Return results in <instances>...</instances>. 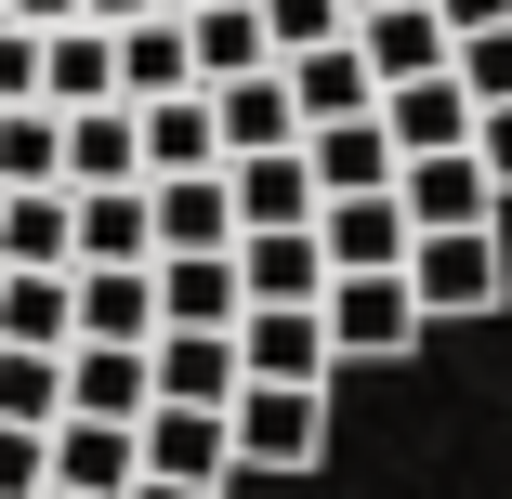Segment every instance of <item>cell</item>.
Instances as JSON below:
<instances>
[{
  "instance_id": "cell-31",
  "label": "cell",
  "mask_w": 512,
  "mask_h": 499,
  "mask_svg": "<svg viewBox=\"0 0 512 499\" xmlns=\"http://www.w3.org/2000/svg\"><path fill=\"white\" fill-rule=\"evenodd\" d=\"M0 184H53V106H0Z\"/></svg>"
},
{
  "instance_id": "cell-26",
  "label": "cell",
  "mask_w": 512,
  "mask_h": 499,
  "mask_svg": "<svg viewBox=\"0 0 512 499\" xmlns=\"http://www.w3.org/2000/svg\"><path fill=\"white\" fill-rule=\"evenodd\" d=\"M184 66H197V79L276 66V53H263V14H250V0H197V14H184Z\"/></svg>"
},
{
  "instance_id": "cell-10",
  "label": "cell",
  "mask_w": 512,
  "mask_h": 499,
  "mask_svg": "<svg viewBox=\"0 0 512 499\" xmlns=\"http://www.w3.org/2000/svg\"><path fill=\"white\" fill-rule=\"evenodd\" d=\"M276 79H289V119H302V132H316V119H355V106H381V79H368L355 27H342V40H316V53H276Z\"/></svg>"
},
{
  "instance_id": "cell-22",
  "label": "cell",
  "mask_w": 512,
  "mask_h": 499,
  "mask_svg": "<svg viewBox=\"0 0 512 499\" xmlns=\"http://www.w3.org/2000/svg\"><path fill=\"white\" fill-rule=\"evenodd\" d=\"M211 92V132H224V158H250V145H289L302 119H289V79L276 66H237V79H197Z\"/></svg>"
},
{
  "instance_id": "cell-8",
  "label": "cell",
  "mask_w": 512,
  "mask_h": 499,
  "mask_svg": "<svg viewBox=\"0 0 512 499\" xmlns=\"http://www.w3.org/2000/svg\"><path fill=\"white\" fill-rule=\"evenodd\" d=\"M145 329H158L145 263H66V342H145Z\"/></svg>"
},
{
  "instance_id": "cell-38",
  "label": "cell",
  "mask_w": 512,
  "mask_h": 499,
  "mask_svg": "<svg viewBox=\"0 0 512 499\" xmlns=\"http://www.w3.org/2000/svg\"><path fill=\"white\" fill-rule=\"evenodd\" d=\"M79 14H92V27H132V14H158V0H79Z\"/></svg>"
},
{
  "instance_id": "cell-30",
  "label": "cell",
  "mask_w": 512,
  "mask_h": 499,
  "mask_svg": "<svg viewBox=\"0 0 512 499\" xmlns=\"http://www.w3.org/2000/svg\"><path fill=\"white\" fill-rule=\"evenodd\" d=\"M250 14H263V53H316V40H342V27H355L342 0H250Z\"/></svg>"
},
{
  "instance_id": "cell-41",
  "label": "cell",
  "mask_w": 512,
  "mask_h": 499,
  "mask_svg": "<svg viewBox=\"0 0 512 499\" xmlns=\"http://www.w3.org/2000/svg\"><path fill=\"white\" fill-rule=\"evenodd\" d=\"M40 499H79V486H40Z\"/></svg>"
},
{
  "instance_id": "cell-18",
  "label": "cell",
  "mask_w": 512,
  "mask_h": 499,
  "mask_svg": "<svg viewBox=\"0 0 512 499\" xmlns=\"http://www.w3.org/2000/svg\"><path fill=\"white\" fill-rule=\"evenodd\" d=\"M132 158H145V171H211V158H224L211 92H197V79H184V92H145V106H132Z\"/></svg>"
},
{
  "instance_id": "cell-36",
  "label": "cell",
  "mask_w": 512,
  "mask_h": 499,
  "mask_svg": "<svg viewBox=\"0 0 512 499\" xmlns=\"http://www.w3.org/2000/svg\"><path fill=\"white\" fill-rule=\"evenodd\" d=\"M119 499H224V486H171V473H132Z\"/></svg>"
},
{
  "instance_id": "cell-1",
  "label": "cell",
  "mask_w": 512,
  "mask_h": 499,
  "mask_svg": "<svg viewBox=\"0 0 512 499\" xmlns=\"http://www.w3.org/2000/svg\"><path fill=\"white\" fill-rule=\"evenodd\" d=\"M224 447H237V473H316L329 460V381H237Z\"/></svg>"
},
{
  "instance_id": "cell-7",
  "label": "cell",
  "mask_w": 512,
  "mask_h": 499,
  "mask_svg": "<svg viewBox=\"0 0 512 499\" xmlns=\"http://www.w3.org/2000/svg\"><path fill=\"white\" fill-rule=\"evenodd\" d=\"M145 237H158V250H224V237H237L224 158H211V171H145ZM158 250H145V263H158Z\"/></svg>"
},
{
  "instance_id": "cell-40",
  "label": "cell",
  "mask_w": 512,
  "mask_h": 499,
  "mask_svg": "<svg viewBox=\"0 0 512 499\" xmlns=\"http://www.w3.org/2000/svg\"><path fill=\"white\" fill-rule=\"evenodd\" d=\"M158 14H197V0H158Z\"/></svg>"
},
{
  "instance_id": "cell-34",
  "label": "cell",
  "mask_w": 512,
  "mask_h": 499,
  "mask_svg": "<svg viewBox=\"0 0 512 499\" xmlns=\"http://www.w3.org/2000/svg\"><path fill=\"white\" fill-rule=\"evenodd\" d=\"M473 158H486V184L512 197V92H499V106H473Z\"/></svg>"
},
{
  "instance_id": "cell-19",
  "label": "cell",
  "mask_w": 512,
  "mask_h": 499,
  "mask_svg": "<svg viewBox=\"0 0 512 499\" xmlns=\"http://www.w3.org/2000/svg\"><path fill=\"white\" fill-rule=\"evenodd\" d=\"M145 381L171 394V408H224L237 394V342L224 329H145Z\"/></svg>"
},
{
  "instance_id": "cell-33",
  "label": "cell",
  "mask_w": 512,
  "mask_h": 499,
  "mask_svg": "<svg viewBox=\"0 0 512 499\" xmlns=\"http://www.w3.org/2000/svg\"><path fill=\"white\" fill-rule=\"evenodd\" d=\"M0 106H40V27L0 14Z\"/></svg>"
},
{
  "instance_id": "cell-21",
  "label": "cell",
  "mask_w": 512,
  "mask_h": 499,
  "mask_svg": "<svg viewBox=\"0 0 512 499\" xmlns=\"http://www.w3.org/2000/svg\"><path fill=\"white\" fill-rule=\"evenodd\" d=\"M355 53H368V79H434L447 66V14L434 0H381V14H355Z\"/></svg>"
},
{
  "instance_id": "cell-37",
  "label": "cell",
  "mask_w": 512,
  "mask_h": 499,
  "mask_svg": "<svg viewBox=\"0 0 512 499\" xmlns=\"http://www.w3.org/2000/svg\"><path fill=\"white\" fill-rule=\"evenodd\" d=\"M0 14H14V27H66L79 0H0Z\"/></svg>"
},
{
  "instance_id": "cell-35",
  "label": "cell",
  "mask_w": 512,
  "mask_h": 499,
  "mask_svg": "<svg viewBox=\"0 0 512 499\" xmlns=\"http://www.w3.org/2000/svg\"><path fill=\"white\" fill-rule=\"evenodd\" d=\"M434 14H447V40H460V27H499L512 0H434Z\"/></svg>"
},
{
  "instance_id": "cell-11",
  "label": "cell",
  "mask_w": 512,
  "mask_h": 499,
  "mask_svg": "<svg viewBox=\"0 0 512 499\" xmlns=\"http://www.w3.org/2000/svg\"><path fill=\"white\" fill-rule=\"evenodd\" d=\"M316 289H329L316 224H250L237 237V303H316Z\"/></svg>"
},
{
  "instance_id": "cell-2",
  "label": "cell",
  "mask_w": 512,
  "mask_h": 499,
  "mask_svg": "<svg viewBox=\"0 0 512 499\" xmlns=\"http://www.w3.org/2000/svg\"><path fill=\"white\" fill-rule=\"evenodd\" d=\"M407 303H421L434 329L447 316H499L512 303V250H499V224H434V237H407Z\"/></svg>"
},
{
  "instance_id": "cell-6",
  "label": "cell",
  "mask_w": 512,
  "mask_h": 499,
  "mask_svg": "<svg viewBox=\"0 0 512 499\" xmlns=\"http://www.w3.org/2000/svg\"><path fill=\"white\" fill-rule=\"evenodd\" d=\"M394 211L407 237H434V224H499V184L473 145H434V158H394Z\"/></svg>"
},
{
  "instance_id": "cell-13",
  "label": "cell",
  "mask_w": 512,
  "mask_h": 499,
  "mask_svg": "<svg viewBox=\"0 0 512 499\" xmlns=\"http://www.w3.org/2000/svg\"><path fill=\"white\" fill-rule=\"evenodd\" d=\"M224 197H237V237H250V224H316V171H302V132H289V145L224 158Z\"/></svg>"
},
{
  "instance_id": "cell-4",
  "label": "cell",
  "mask_w": 512,
  "mask_h": 499,
  "mask_svg": "<svg viewBox=\"0 0 512 499\" xmlns=\"http://www.w3.org/2000/svg\"><path fill=\"white\" fill-rule=\"evenodd\" d=\"M132 460H145V473H171V486H237L224 408H171V394H145V408H132Z\"/></svg>"
},
{
  "instance_id": "cell-12",
  "label": "cell",
  "mask_w": 512,
  "mask_h": 499,
  "mask_svg": "<svg viewBox=\"0 0 512 499\" xmlns=\"http://www.w3.org/2000/svg\"><path fill=\"white\" fill-rule=\"evenodd\" d=\"M158 329H237V237L224 250H158Z\"/></svg>"
},
{
  "instance_id": "cell-25",
  "label": "cell",
  "mask_w": 512,
  "mask_h": 499,
  "mask_svg": "<svg viewBox=\"0 0 512 499\" xmlns=\"http://www.w3.org/2000/svg\"><path fill=\"white\" fill-rule=\"evenodd\" d=\"M119 40V106H145V92H184L197 66H184V14H132V27H106Z\"/></svg>"
},
{
  "instance_id": "cell-27",
  "label": "cell",
  "mask_w": 512,
  "mask_h": 499,
  "mask_svg": "<svg viewBox=\"0 0 512 499\" xmlns=\"http://www.w3.org/2000/svg\"><path fill=\"white\" fill-rule=\"evenodd\" d=\"M0 342H66V263H0Z\"/></svg>"
},
{
  "instance_id": "cell-14",
  "label": "cell",
  "mask_w": 512,
  "mask_h": 499,
  "mask_svg": "<svg viewBox=\"0 0 512 499\" xmlns=\"http://www.w3.org/2000/svg\"><path fill=\"white\" fill-rule=\"evenodd\" d=\"M53 184H145V158H132V106H119V92L53 119Z\"/></svg>"
},
{
  "instance_id": "cell-15",
  "label": "cell",
  "mask_w": 512,
  "mask_h": 499,
  "mask_svg": "<svg viewBox=\"0 0 512 499\" xmlns=\"http://www.w3.org/2000/svg\"><path fill=\"white\" fill-rule=\"evenodd\" d=\"M381 132L394 158H434V145H473V92L434 66V79H381Z\"/></svg>"
},
{
  "instance_id": "cell-29",
  "label": "cell",
  "mask_w": 512,
  "mask_h": 499,
  "mask_svg": "<svg viewBox=\"0 0 512 499\" xmlns=\"http://www.w3.org/2000/svg\"><path fill=\"white\" fill-rule=\"evenodd\" d=\"M447 79L473 92V106H499V92H512V14H499V27H460V40H447Z\"/></svg>"
},
{
  "instance_id": "cell-32",
  "label": "cell",
  "mask_w": 512,
  "mask_h": 499,
  "mask_svg": "<svg viewBox=\"0 0 512 499\" xmlns=\"http://www.w3.org/2000/svg\"><path fill=\"white\" fill-rule=\"evenodd\" d=\"M53 486V447H40V421H0V499H40Z\"/></svg>"
},
{
  "instance_id": "cell-24",
  "label": "cell",
  "mask_w": 512,
  "mask_h": 499,
  "mask_svg": "<svg viewBox=\"0 0 512 499\" xmlns=\"http://www.w3.org/2000/svg\"><path fill=\"white\" fill-rule=\"evenodd\" d=\"M145 394H158L145 381V342H66V408L79 421H132Z\"/></svg>"
},
{
  "instance_id": "cell-3",
  "label": "cell",
  "mask_w": 512,
  "mask_h": 499,
  "mask_svg": "<svg viewBox=\"0 0 512 499\" xmlns=\"http://www.w3.org/2000/svg\"><path fill=\"white\" fill-rule=\"evenodd\" d=\"M316 329H329V355L342 368H394V355H421V303H407V276L394 263H368V276H329L316 289Z\"/></svg>"
},
{
  "instance_id": "cell-23",
  "label": "cell",
  "mask_w": 512,
  "mask_h": 499,
  "mask_svg": "<svg viewBox=\"0 0 512 499\" xmlns=\"http://www.w3.org/2000/svg\"><path fill=\"white\" fill-rule=\"evenodd\" d=\"M40 447H53V486H79V499H119V486L145 473V460H132V421H79V408H66Z\"/></svg>"
},
{
  "instance_id": "cell-20",
  "label": "cell",
  "mask_w": 512,
  "mask_h": 499,
  "mask_svg": "<svg viewBox=\"0 0 512 499\" xmlns=\"http://www.w3.org/2000/svg\"><path fill=\"white\" fill-rule=\"evenodd\" d=\"M302 171H316V197L394 184V132H381V106H355V119H316V132H302Z\"/></svg>"
},
{
  "instance_id": "cell-39",
  "label": "cell",
  "mask_w": 512,
  "mask_h": 499,
  "mask_svg": "<svg viewBox=\"0 0 512 499\" xmlns=\"http://www.w3.org/2000/svg\"><path fill=\"white\" fill-rule=\"evenodd\" d=\"M342 14H381V0H342Z\"/></svg>"
},
{
  "instance_id": "cell-5",
  "label": "cell",
  "mask_w": 512,
  "mask_h": 499,
  "mask_svg": "<svg viewBox=\"0 0 512 499\" xmlns=\"http://www.w3.org/2000/svg\"><path fill=\"white\" fill-rule=\"evenodd\" d=\"M237 381H342V355H329V329H316V303H237Z\"/></svg>"
},
{
  "instance_id": "cell-17",
  "label": "cell",
  "mask_w": 512,
  "mask_h": 499,
  "mask_svg": "<svg viewBox=\"0 0 512 499\" xmlns=\"http://www.w3.org/2000/svg\"><path fill=\"white\" fill-rule=\"evenodd\" d=\"M119 92V40L92 27V14H66V27H40V106L66 119V106H106Z\"/></svg>"
},
{
  "instance_id": "cell-28",
  "label": "cell",
  "mask_w": 512,
  "mask_h": 499,
  "mask_svg": "<svg viewBox=\"0 0 512 499\" xmlns=\"http://www.w3.org/2000/svg\"><path fill=\"white\" fill-rule=\"evenodd\" d=\"M0 421H66V342L40 355V342H0Z\"/></svg>"
},
{
  "instance_id": "cell-16",
  "label": "cell",
  "mask_w": 512,
  "mask_h": 499,
  "mask_svg": "<svg viewBox=\"0 0 512 499\" xmlns=\"http://www.w3.org/2000/svg\"><path fill=\"white\" fill-rule=\"evenodd\" d=\"M145 184H66V263H145Z\"/></svg>"
},
{
  "instance_id": "cell-9",
  "label": "cell",
  "mask_w": 512,
  "mask_h": 499,
  "mask_svg": "<svg viewBox=\"0 0 512 499\" xmlns=\"http://www.w3.org/2000/svg\"><path fill=\"white\" fill-rule=\"evenodd\" d=\"M316 250H329V276H368V263H407V211H394V184H355V197H316Z\"/></svg>"
}]
</instances>
